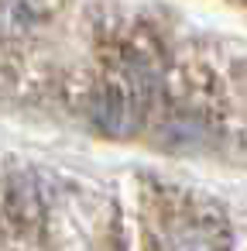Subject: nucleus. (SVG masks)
<instances>
[{
  "label": "nucleus",
  "instance_id": "obj_1",
  "mask_svg": "<svg viewBox=\"0 0 247 251\" xmlns=\"http://www.w3.org/2000/svg\"><path fill=\"white\" fill-rule=\"evenodd\" d=\"M93 117L103 131L110 134H127L137 127V103H134V93L127 90V83H113L100 93L96 107H93Z\"/></svg>",
  "mask_w": 247,
  "mask_h": 251
}]
</instances>
